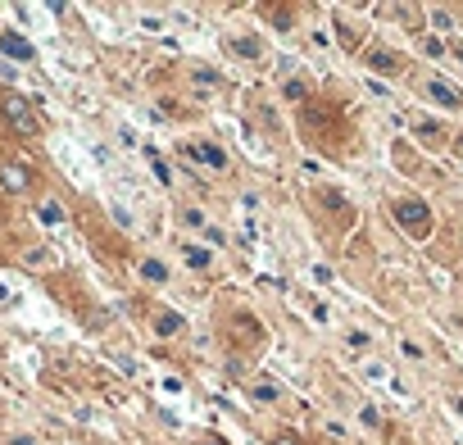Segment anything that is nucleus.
<instances>
[{
  "label": "nucleus",
  "instance_id": "nucleus-1",
  "mask_svg": "<svg viewBox=\"0 0 463 445\" xmlns=\"http://www.w3.org/2000/svg\"><path fill=\"white\" fill-rule=\"evenodd\" d=\"M0 109H5L9 123H14V132H23V137H36V118H32V109H28V101H23L19 91H9L5 101H0Z\"/></svg>",
  "mask_w": 463,
  "mask_h": 445
},
{
  "label": "nucleus",
  "instance_id": "nucleus-2",
  "mask_svg": "<svg viewBox=\"0 0 463 445\" xmlns=\"http://www.w3.org/2000/svg\"><path fill=\"white\" fill-rule=\"evenodd\" d=\"M395 218L405 222L409 232H427L432 227V214H427V205H422V200H400L395 205Z\"/></svg>",
  "mask_w": 463,
  "mask_h": 445
},
{
  "label": "nucleus",
  "instance_id": "nucleus-3",
  "mask_svg": "<svg viewBox=\"0 0 463 445\" xmlns=\"http://www.w3.org/2000/svg\"><path fill=\"white\" fill-rule=\"evenodd\" d=\"M0 187H5V191H28L32 187V178H28V168H23V164H5V168H0Z\"/></svg>",
  "mask_w": 463,
  "mask_h": 445
},
{
  "label": "nucleus",
  "instance_id": "nucleus-4",
  "mask_svg": "<svg viewBox=\"0 0 463 445\" xmlns=\"http://www.w3.org/2000/svg\"><path fill=\"white\" fill-rule=\"evenodd\" d=\"M427 96H432L436 105H445V109H459V105H463V96L454 91V86H449V82H436V78L427 82Z\"/></svg>",
  "mask_w": 463,
  "mask_h": 445
},
{
  "label": "nucleus",
  "instance_id": "nucleus-5",
  "mask_svg": "<svg viewBox=\"0 0 463 445\" xmlns=\"http://www.w3.org/2000/svg\"><path fill=\"white\" fill-rule=\"evenodd\" d=\"M0 51H5V55H14V59H32V55H36L32 46L23 41V36H14V32H5V36H0Z\"/></svg>",
  "mask_w": 463,
  "mask_h": 445
},
{
  "label": "nucleus",
  "instance_id": "nucleus-6",
  "mask_svg": "<svg viewBox=\"0 0 463 445\" xmlns=\"http://www.w3.org/2000/svg\"><path fill=\"white\" fill-rule=\"evenodd\" d=\"M191 155L200 159V164H209V168H223V164H228V159H223V150H218V145H191Z\"/></svg>",
  "mask_w": 463,
  "mask_h": 445
},
{
  "label": "nucleus",
  "instance_id": "nucleus-7",
  "mask_svg": "<svg viewBox=\"0 0 463 445\" xmlns=\"http://www.w3.org/2000/svg\"><path fill=\"white\" fill-rule=\"evenodd\" d=\"M368 64L377 68V73H400V59H395L391 51H372V55H368Z\"/></svg>",
  "mask_w": 463,
  "mask_h": 445
},
{
  "label": "nucleus",
  "instance_id": "nucleus-8",
  "mask_svg": "<svg viewBox=\"0 0 463 445\" xmlns=\"http://www.w3.org/2000/svg\"><path fill=\"white\" fill-rule=\"evenodd\" d=\"M178 327H182V314H173V309H168V314H159V323H155L159 337H173Z\"/></svg>",
  "mask_w": 463,
  "mask_h": 445
},
{
  "label": "nucleus",
  "instance_id": "nucleus-9",
  "mask_svg": "<svg viewBox=\"0 0 463 445\" xmlns=\"http://www.w3.org/2000/svg\"><path fill=\"white\" fill-rule=\"evenodd\" d=\"M141 277H150V282H164V277H168V268L159 264V259H146V264H141Z\"/></svg>",
  "mask_w": 463,
  "mask_h": 445
},
{
  "label": "nucleus",
  "instance_id": "nucleus-10",
  "mask_svg": "<svg viewBox=\"0 0 463 445\" xmlns=\"http://www.w3.org/2000/svg\"><path fill=\"white\" fill-rule=\"evenodd\" d=\"M41 222H64V205H59V200H46V205H41Z\"/></svg>",
  "mask_w": 463,
  "mask_h": 445
},
{
  "label": "nucleus",
  "instance_id": "nucleus-11",
  "mask_svg": "<svg viewBox=\"0 0 463 445\" xmlns=\"http://www.w3.org/2000/svg\"><path fill=\"white\" fill-rule=\"evenodd\" d=\"M255 400L273 404V400H278V387H273V382H259V387H255Z\"/></svg>",
  "mask_w": 463,
  "mask_h": 445
},
{
  "label": "nucleus",
  "instance_id": "nucleus-12",
  "mask_svg": "<svg viewBox=\"0 0 463 445\" xmlns=\"http://www.w3.org/2000/svg\"><path fill=\"white\" fill-rule=\"evenodd\" d=\"M236 55L255 59V55H259V41H250V36H241V41H236Z\"/></svg>",
  "mask_w": 463,
  "mask_h": 445
},
{
  "label": "nucleus",
  "instance_id": "nucleus-13",
  "mask_svg": "<svg viewBox=\"0 0 463 445\" xmlns=\"http://www.w3.org/2000/svg\"><path fill=\"white\" fill-rule=\"evenodd\" d=\"M232 337H236V341H250V337H259V327H250V323H232Z\"/></svg>",
  "mask_w": 463,
  "mask_h": 445
},
{
  "label": "nucleus",
  "instance_id": "nucleus-14",
  "mask_svg": "<svg viewBox=\"0 0 463 445\" xmlns=\"http://www.w3.org/2000/svg\"><path fill=\"white\" fill-rule=\"evenodd\" d=\"M305 96H309L305 82H286V101H305Z\"/></svg>",
  "mask_w": 463,
  "mask_h": 445
},
{
  "label": "nucleus",
  "instance_id": "nucleus-15",
  "mask_svg": "<svg viewBox=\"0 0 463 445\" xmlns=\"http://www.w3.org/2000/svg\"><path fill=\"white\" fill-rule=\"evenodd\" d=\"M186 264H191V268H205V264H209V250H186Z\"/></svg>",
  "mask_w": 463,
  "mask_h": 445
},
{
  "label": "nucleus",
  "instance_id": "nucleus-16",
  "mask_svg": "<svg viewBox=\"0 0 463 445\" xmlns=\"http://www.w3.org/2000/svg\"><path fill=\"white\" fill-rule=\"evenodd\" d=\"M359 418H364V423H368V427H377V423H382V414H377V409H372V404H364V414H359Z\"/></svg>",
  "mask_w": 463,
  "mask_h": 445
},
{
  "label": "nucleus",
  "instance_id": "nucleus-17",
  "mask_svg": "<svg viewBox=\"0 0 463 445\" xmlns=\"http://www.w3.org/2000/svg\"><path fill=\"white\" fill-rule=\"evenodd\" d=\"M273 445H300L295 436H278V441H273Z\"/></svg>",
  "mask_w": 463,
  "mask_h": 445
},
{
  "label": "nucleus",
  "instance_id": "nucleus-18",
  "mask_svg": "<svg viewBox=\"0 0 463 445\" xmlns=\"http://www.w3.org/2000/svg\"><path fill=\"white\" fill-rule=\"evenodd\" d=\"M14 445H36V441H28V436H19V441H14Z\"/></svg>",
  "mask_w": 463,
  "mask_h": 445
},
{
  "label": "nucleus",
  "instance_id": "nucleus-19",
  "mask_svg": "<svg viewBox=\"0 0 463 445\" xmlns=\"http://www.w3.org/2000/svg\"><path fill=\"white\" fill-rule=\"evenodd\" d=\"M459 59H463V51H459Z\"/></svg>",
  "mask_w": 463,
  "mask_h": 445
}]
</instances>
